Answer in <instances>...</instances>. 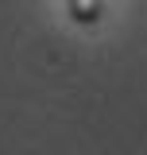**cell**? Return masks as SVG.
I'll use <instances>...</instances> for the list:
<instances>
[{
    "label": "cell",
    "mask_w": 147,
    "mask_h": 155,
    "mask_svg": "<svg viewBox=\"0 0 147 155\" xmlns=\"http://www.w3.org/2000/svg\"><path fill=\"white\" fill-rule=\"evenodd\" d=\"M66 8H70L74 23H81V27H97L105 16V0H66Z\"/></svg>",
    "instance_id": "obj_1"
}]
</instances>
